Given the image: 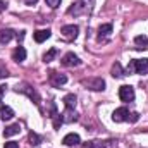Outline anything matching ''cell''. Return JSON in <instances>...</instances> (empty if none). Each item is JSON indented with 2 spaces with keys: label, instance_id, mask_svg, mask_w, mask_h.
<instances>
[{
  "label": "cell",
  "instance_id": "cell-26",
  "mask_svg": "<svg viewBox=\"0 0 148 148\" xmlns=\"http://www.w3.org/2000/svg\"><path fill=\"white\" fill-rule=\"evenodd\" d=\"M3 93H5V86L2 84L0 86V107H2V97H3Z\"/></svg>",
  "mask_w": 148,
  "mask_h": 148
},
{
  "label": "cell",
  "instance_id": "cell-5",
  "mask_svg": "<svg viewBox=\"0 0 148 148\" xmlns=\"http://www.w3.org/2000/svg\"><path fill=\"white\" fill-rule=\"evenodd\" d=\"M60 64L62 66H66V67H76V66H79L81 64V60H79V57L73 53V52H67L62 59H60Z\"/></svg>",
  "mask_w": 148,
  "mask_h": 148
},
{
  "label": "cell",
  "instance_id": "cell-16",
  "mask_svg": "<svg viewBox=\"0 0 148 148\" xmlns=\"http://www.w3.org/2000/svg\"><path fill=\"white\" fill-rule=\"evenodd\" d=\"M112 33V24H102L100 28H98V40L102 41V38L109 36Z\"/></svg>",
  "mask_w": 148,
  "mask_h": 148
},
{
  "label": "cell",
  "instance_id": "cell-24",
  "mask_svg": "<svg viewBox=\"0 0 148 148\" xmlns=\"http://www.w3.org/2000/svg\"><path fill=\"white\" fill-rule=\"evenodd\" d=\"M3 148H19V143H16V141H7Z\"/></svg>",
  "mask_w": 148,
  "mask_h": 148
},
{
  "label": "cell",
  "instance_id": "cell-6",
  "mask_svg": "<svg viewBox=\"0 0 148 148\" xmlns=\"http://www.w3.org/2000/svg\"><path fill=\"white\" fill-rule=\"evenodd\" d=\"M60 33H62V36L66 40H74L77 36V33H79V28L76 24H67V26H62Z\"/></svg>",
  "mask_w": 148,
  "mask_h": 148
},
{
  "label": "cell",
  "instance_id": "cell-3",
  "mask_svg": "<svg viewBox=\"0 0 148 148\" xmlns=\"http://www.w3.org/2000/svg\"><path fill=\"white\" fill-rule=\"evenodd\" d=\"M83 84L88 86L93 91H103L105 90V81L102 77H90V79H83Z\"/></svg>",
  "mask_w": 148,
  "mask_h": 148
},
{
  "label": "cell",
  "instance_id": "cell-28",
  "mask_svg": "<svg viewBox=\"0 0 148 148\" xmlns=\"http://www.w3.org/2000/svg\"><path fill=\"white\" fill-rule=\"evenodd\" d=\"M131 115H133V117H131V121H133V122H136V121H138V114L134 112V114H131Z\"/></svg>",
  "mask_w": 148,
  "mask_h": 148
},
{
  "label": "cell",
  "instance_id": "cell-22",
  "mask_svg": "<svg viewBox=\"0 0 148 148\" xmlns=\"http://www.w3.org/2000/svg\"><path fill=\"white\" fill-rule=\"evenodd\" d=\"M45 2H47V5H50L52 9H55V7L60 5V0H45Z\"/></svg>",
  "mask_w": 148,
  "mask_h": 148
},
{
  "label": "cell",
  "instance_id": "cell-13",
  "mask_svg": "<svg viewBox=\"0 0 148 148\" xmlns=\"http://www.w3.org/2000/svg\"><path fill=\"white\" fill-rule=\"evenodd\" d=\"M64 105H66V109H69V110H74V107H76V102H77V97L74 95V93H69V95H66L64 97Z\"/></svg>",
  "mask_w": 148,
  "mask_h": 148
},
{
  "label": "cell",
  "instance_id": "cell-18",
  "mask_svg": "<svg viewBox=\"0 0 148 148\" xmlns=\"http://www.w3.org/2000/svg\"><path fill=\"white\" fill-rule=\"evenodd\" d=\"M134 43L138 45V48H148V38L145 35H138L134 38Z\"/></svg>",
  "mask_w": 148,
  "mask_h": 148
},
{
  "label": "cell",
  "instance_id": "cell-20",
  "mask_svg": "<svg viewBox=\"0 0 148 148\" xmlns=\"http://www.w3.org/2000/svg\"><path fill=\"white\" fill-rule=\"evenodd\" d=\"M55 57H57V48L53 47V48H50V50L43 55V60H45V62H52Z\"/></svg>",
  "mask_w": 148,
  "mask_h": 148
},
{
  "label": "cell",
  "instance_id": "cell-12",
  "mask_svg": "<svg viewBox=\"0 0 148 148\" xmlns=\"http://www.w3.org/2000/svg\"><path fill=\"white\" fill-rule=\"evenodd\" d=\"M12 60H16V62H24L26 60V50H24V47H17L12 52Z\"/></svg>",
  "mask_w": 148,
  "mask_h": 148
},
{
  "label": "cell",
  "instance_id": "cell-10",
  "mask_svg": "<svg viewBox=\"0 0 148 148\" xmlns=\"http://www.w3.org/2000/svg\"><path fill=\"white\" fill-rule=\"evenodd\" d=\"M50 36H52V31L50 29H38V31H35V35H33L36 43H43L45 40H48Z\"/></svg>",
  "mask_w": 148,
  "mask_h": 148
},
{
  "label": "cell",
  "instance_id": "cell-1",
  "mask_svg": "<svg viewBox=\"0 0 148 148\" xmlns=\"http://www.w3.org/2000/svg\"><path fill=\"white\" fill-rule=\"evenodd\" d=\"M16 91H17V93H24V95H28L36 105H40V95H38V91L33 88V86H29L28 83H21V84H17V86H16Z\"/></svg>",
  "mask_w": 148,
  "mask_h": 148
},
{
  "label": "cell",
  "instance_id": "cell-15",
  "mask_svg": "<svg viewBox=\"0 0 148 148\" xmlns=\"http://www.w3.org/2000/svg\"><path fill=\"white\" fill-rule=\"evenodd\" d=\"M14 38V31L5 28V29H0V43H9L10 40Z\"/></svg>",
  "mask_w": 148,
  "mask_h": 148
},
{
  "label": "cell",
  "instance_id": "cell-14",
  "mask_svg": "<svg viewBox=\"0 0 148 148\" xmlns=\"http://www.w3.org/2000/svg\"><path fill=\"white\" fill-rule=\"evenodd\" d=\"M12 117H14V110H12L10 107H7V105H5V107H3V105L0 107V119H2V121H10Z\"/></svg>",
  "mask_w": 148,
  "mask_h": 148
},
{
  "label": "cell",
  "instance_id": "cell-21",
  "mask_svg": "<svg viewBox=\"0 0 148 148\" xmlns=\"http://www.w3.org/2000/svg\"><path fill=\"white\" fill-rule=\"evenodd\" d=\"M28 140H29V143H31V145H35V147H36V145H40V143H41V138L38 136L36 133H33V131L29 133V136H28Z\"/></svg>",
  "mask_w": 148,
  "mask_h": 148
},
{
  "label": "cell",
  "instance_id": "cell-7",
  "mask_svg": "<svg viewBox=\"0 0 148 148\" xmlns=\"http://www.w3.org/2000/svg\"><path fill=\"white\" fill-rule=\"evenodd\" d=\"M127 119H129V110L126 107H119V109H115L114 114H112V121L114 122H124Z\"/></svg>",
  "mask_w": 148,
  "mask_h": 148
},
{
  "label": "cell",
  "instance_id": "cell-8",
  "mask_svg": "<svg viewBox=\"0 0 148 148\" xmlns=\"http://www.w3.org/2000/svg\"><path fill=\"white\" fill-rule=\"evenodd\" d=\"M66 81H67V76H66V74H59V73H55V71L50 73V84H52V86L59 88V86L64 84Z\"/></svg>",
  "mask_w": 148,
  "mask_h": 148
},
{
  "label": "cell",
  "instance_id": "cell-25",
  "mask_svg": "<svg viewBox=\"0 0 148 148\" xmlns=\"http://www.w3.org/2000/svg\"><path fill=\"white\" fill-rule=\"evenodd\" d=\"M24 33H26V31H19V33L16 35V38H17L19 41H23V40H24Z\"/></svg>",
  "mask_w": 148,
  "mask_h": 148
},
{
  "label": "cell",
  "instance_id": "cell-29",
  "mask_svg": "<svg viewBox=\"0 0 148 148\" xmlns=\"http://www.w3.org/2000/svg\"><path fill=\"white\" fill-rule=\"evenodd\" d=\"M26 2V5H33V3H36L38 0H24Z\"/></svg>",
  "mask_w": 148,
  "mask_h": 148
},
{
  "label": "cell",
  "instance_id": "cell-27",
  "mask_svg": "<svg viewBox=\"0 0 148 148\" xmlns=\"http://www.w3.org/2000/svg\"><path fill=\"white\" fill-rule=\"evenodd\" d=\"M3 10H5V2L0 0V12H3Z\"/></svg>",
  "mask_w": 148,
  "mask_h": 148
},
{
  "label": "cell",
  "instance_id": "cell-19",
  "mask_svg": "<svg viewBox=\"0 0 148 148\" xmlns=\"http://www.w3.org/2000/svg\"><path fill=\"white\" fill-rule=\"evenodd\" d=\"M110 73H112V76H114V77H122V76H124V71H122V66H121L119 62H115V64L112 66Z\"/></svg>",
  "mask_w": 148,
  "mask_h": 148
},
{
  "label": "cell",
  "instance_id": "cell-2",
  "mask_svg": "<svg viewBox=\"0 0 148 148\" xmlns=\"http://www.w3.org/2000/svg\"><path fill=\"white\" fill-rule=\"evenodd\" d=\"M127 71H134L136 74H148V59H134L127 66Z\"/></svg>",
  "mask_w": 148,
  "mask_h": 148
},
{
  "label": "cell",
  "instance_id": "cell-17",
  "mask_svg": "<svg viewBox=\"0 0 148 148\" xmlns=\"http://www.w3.org/2000/svg\"><path fill=\"white\" fill-rule=\"evenodd\" d=\"M107 147H109L107 141H98V140H95V141H88V143L83 145V148H107Z\"/></svg>",
  "mask_w": 148,
  "mask_h": 148
},
{
  "label": "cell",
  "instance_id": "cell-11",
  "mask_svg": "<svg viewBox=\"0 0 148 148\" xmlns=\"http://www.w3.org/2000/svg\"><path fill=\"white\" fill-rule=\"evenodd\" d=\"M19 133H21V124H19V122L10 124V126H7V127L3 129V136H5V138H10V136L19 134Z\"/></svg>",
  "mask_w": 148,
  "mask_h": 148
},
{
  "label": "cell",
  "instance_id": "cell-4",
  "mask_svg": "<svg viewBox=\"0 0 148 148\" xmlns=\"http://www.w3.org/2000/svg\"><path fill=\"white\" fill-rule=\"evenodd\" d=\"M119 98L122 102H133L134 100V88L129 84H122L119 88Z\"/></svg>",
  "mask_w": 148,
  "mask_h": 148
},
{
  "label": "cell",
  "instance_id": "cell-23",
  "mask_svg": "<svg viewBox=\"0 0 148 148\" xmlns=\"http://www.w3.org/2000/svg\"><path fill=\"white\" fill-rule=\"evenodd\" d=\"M9 76V71H7V67L3 66V64H0V77H7Z\"/></svg>",
  "mask_w": 148,
  "mask_h": 148
},
{
  "label": "cell",
  "instance_id": "cell-9",
  "mask_svg": "<svg viewBox=\"0 0 148 148\" xmlns=\"http://www.w3.org/2000/svg\"><path fill=\"white\" fill-rule=\"evenodd\" d=\"M62 143H64L66 147H74V145H79V143H81V138H79V134H76V133H69V134L64 136Z\"/></svg>",
  "mask_w": 148,
  "mask_h": 148
}]
</instances>
